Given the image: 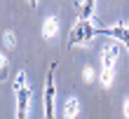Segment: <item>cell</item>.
<instances>
[{
	"mask_svg": "<svg viewBox=\"0 0 129 119\" xmlns=\"http://www.w3.org/2000/svg\"><path fill=\"white\" fill-rule=\"evenodd\" d=\"M96 35H108V38H115L124 44V49H127V54H129V28H124L122 24H117V26H99L96 28Z\"/></svg>",
	"mask_w": 129,
	"mask_h": 119,
	"instance_id": "5",
	"label": "cell"
},
{
	"mask_svg": "<svg viewBox=\"0 0 129 119\" xmlns=\"http://www.w3.org/2000/svg\"><path fill=\"white\" fill-rule=\"evenodd\" d=\"M124 114H127V119H129V100L124 103Z\"/></svg>",
	"mask_w": 129,
	"mask_h": 119,
	"instance_id": "10",
	"label": "cell"
},
{
	"mask_svg": "<svg viewBox=\"0 0 129 119\" xmlns=\"http://www.w3.org/2000/svg\"><path fill=\"white\" fill-rule=\"evenodd\" d=\"M78 110H80V103L75 98H68L63 103V119H75L78 117Z\"/></svg>",
	"mask_w": 129,
	"mask_h": 119,
	"instance_id": "7",
	"label": "cell"
},
{
	"mask_svg": "<svg viewBox=\"0 0 129 119\" xmlns=\"http://www.w3.org/2000/svg\"><path fill=\"white\" fill-rule=\"evenodd\" d=\"M3 42H5V47H7V49H10V47H14V33H12V31H5Z\"/></svg>",
	"mask_w": 129,
	"mask_h": 119,
	"instance_id": "9",
	"label": "cell"
},
{
	"mask_svg": "<svg viewBox=\"0 0 129 119\" xmlns=\"http://www.w3.org/2000/svg\"><path fill=\"white\" fill-rule=\"evenodd\" d=\"M117 54H120L117 44H106L103 47V56H101V86H110Z\"/></svg>",
	"mask_w": 129,
	"mask_h": 119,
	"instance_id": "3",
	"label": "cell"
},
{
	"mask_svg": "<svg viewBox=\"0 0 129 119\" xmlns=\"http://www.w3.org/2000/svg\"><path fill=\"white\" fill-rule=\"evenodd\" d=\"M59 31V24H56V17H49L47 21H45V26H42V35L45 38H54Z\"/></svg>",
	"mask_w": 129,
	"mask_h": 119,
	"instance_id": "8",
	"label": "cell"
},
{
	"mask_svg": "<svg viewBox=\"0 0 129 119\" xmlns=\"http://www.w3.org/2000/svg\"><path fill=\"white\" fill-rule=\"evenodd\" d=\"M14 93H17V119H26L28 100H31V89L26 84V70H19L17 79H14Z\"/></svg>",
	"mask_w": 129,
	"mask_h": 119,
	"instance_id": "2",
	"label": "cell"
},
{
	"mask_svg": "<svg viewBox=\"0 0 129 119\" xmlns=\"http://www.w3.org/2000/svg\"><path fill=\"white\" fill-rule=\"evenodd\" d=\"M75 10H78V19H82V21H92L94 12H96V3H94V0L75 3Z\"/></svg>",
	"mask_w": 129,
	"mask_h": 119,
	"instance_id": "6",
	"label": "cell"
},
{
	"mask_svg": "<svg viewBox=\"0 0 129 119\" xmlns=\"http://www.w3.org/2000/svg\"><path fill=\"white\" fill-rule=\"evenodd\" d=\"M56 65H59L56 61H52L47 79H45V96H42L45 119H56V110H54V100H56V79H54V72H56Z\"/></svg>",
	"mask_w": 129,
	"mask_h": 119,
	"instance_id": "1",
	"label": "cell"
},
{
	"mask_svg": "<svg viewBox=\"0 0 129 119\" xmlns=\"http://www.w3.org/2000/svg\"><path fill=\"white\" fill-rule=\"evenodd\" d=\"M94 35H96V28L89 24V21L78 19V21L73 24L71 35H68V47H75V44H87Z\"/></svg>",
	"mask_w": 129,
	"mask_h": 119,
	"instance_id": "4",
	"label": "cell"
}]
</instances>
